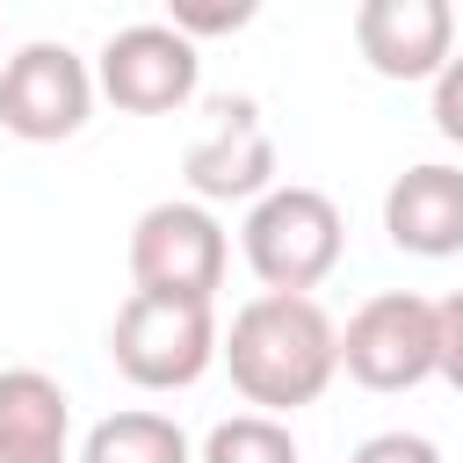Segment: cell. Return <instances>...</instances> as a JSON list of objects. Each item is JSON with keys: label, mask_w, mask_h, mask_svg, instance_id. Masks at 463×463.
<instances>
[{"label": "cell", "mask_w": 463, "mask_h": 463, "mask_svg": "<svg viewBox=\"0 0 463 463\" xmlns=\"http://www.w3.org/2000/svg\"><path fill=\"white\" fill-rule=\"evenodd\" d=\"M217 347H224L217 311L195 304V297H145V289H130L116 326H109V362L137 391H188L217 362Z\"/></svg>", "instance_id": "3957f363"}, {"label": "cell", "mask_w": 463, "mask_h": 463, "mask_svg": "<svg viewBox=\"0 0 463 463\" xmlns=\"http://www.w3.org/2000/svg\"><path fill=\"white\" fill-rule=\"evenodd\" d=\"M195 80H203V58H195V43L174 22H130V29H116L101 43V65H94V87L116 109H130V116L181 109L195 94Z\"/></svg>", "instance_id": "52a82bcc"}, {"label": "cell", "mask_w": 463, "mask_h": 463, "mask_svg": "<svg viewBox=\"0 0 463 463\" xmlns=\"http://www.w3.org/2000/svg\"><path fill=\"white\" fill-rule=\"evenodd\" d=\"M188 188L203 203H260L275 188V137H268L253 94L210 101V123L188 145Z\"/></svg>", "instance_id": "ba28073f"}, {"label": "cell", "mask_w": 463, "mask_h": 463, "mask_svg": "<svg viewBox=\"0 0 463 463\" xmlns=\"http://www.w3.org/2000/svg\"><path fill=\"white\" fill-rule=\"evenodd\" d=\"M347 463H441V449L427 441V434H405V427H391V434H369Z\"/></svg>", "instance_id": "5bb4252c"}, {"label": "cell", "mask_w": 463, "mask_h": 463, "mask_svg": "<svg viewBox=\"0 0 463 463\" xmlns=\"http://www.w3.org/2000/svg\"><path fill=\"white\" fill-rule=\"evenodd\" d=\"M72 405L43 369H0V463H72Z\"/></svg>", "instance_id": "8fae6325"}, {"label": "cell", "mask_w": 463, "mask_h": 463, "mask_svg": "<svg viewBox=\"0 0 463 463\" xmlns=\"http://www.w3.org/2000/svg\"><path fill=\"white\" fill-rule=\"evenodd\" d=\"M239 246H246V268H253L275 297H311V289L340 268L347 224H340V203H333L326 188L282 181V188H268V195L246 210Z\"/></svg>", "instance_id": "7a4b0ae2"}, {"label": "cell", "mask_w": 463, "mask_h": 463, "mask_svg": "<svg viewBox=\"0 0 463 463\" xmlns=\"http://www.w3.org/2000/svg\"><path fill=\"white\" fill-rule=\"evenodd\" d=\"M94 109V72L72 43H22L0 65V130L29 145H58L87 123Z\"/></svg>", "instance_id": "8992f818"}, {"label": "cell", "mask_w": 463, "mask_h": 463, "mask_svg": "<svg viewBox=\"0 0 463 463\" xmlns=\"http://www.w3.org/2000/svg\"><path fill=\"white\" fill-rule=\"evenodd\" d=\"M383 232L398 253H420V260H449L463 253V166H405L383 195Z\"/></svg>", "instance_id": "30bf717a"}, {"label": "cell", "mask_w": 463, "mask_h": 463, "mask_svg": "<svg viewBox=\"0 0 463 463\" xmlns=\"http://www.w3.org/2000/svg\"><path fill=\"white\" fill-rule=\"evenodd\" d=\"M253 22V0H232V7H195V0H174V29L195 43V36H217V29H246Z\"/></svg>", "instance_id": "9a60e30c"}, {"label": "cell", "mask_w": 463, "mask_h": 463, "mask_svg": "<svg viewBox=\"0 0 463 463\" xmlns=\"http://www.w3.org/2000/svg\"><path fill=\"white\" fill-rule=\"evenodd\" d=\"M217 354H224L239 398L275 420V412L311 405L340 376V326L318 311V297H275V289H260L253 304L232 311V333H224Z\"/></svg>", "instance_id": "6da1fadb"}, {"label": "cell", "mask_w": 463, "mask_h": 463, "mask_svg": "<svg viewBox=\"0 0 463 463\" xmlns=\"http://www.w3.org/2000/svg\"><path fill=\"white\" fill-rule=\"evenodd\" d=\"M434 130L463 145V58H449V72L434 80Z\"/></svg>", "instance_id": "e0dca14e"}, {"label": "cell", "mask_w": 463, "mask_h": 463, "mask_svg": "<svg viewBox=\"0 0 463 463\" xmlns=\"http://www.w3.org/2000/svg\"><path fill=\"white\" fill-rule=\"evenodd\" d=\"M434 326H441V383L449 391H463V289H449L441 304H434Z\"/></svg>", "instance_id": "2e32d148"}, {"label": "cell", "mask_w": 463, "mask_h": 463, "mask_svg": "<svg viewBox=\"0 0 463 463\" xmlns=\"http://www.w3.org/2000/svg\"><path fill=\"white\" fill-rule=\"evenodd\" d=\"M224 224L210 217V203H152L130 224V282L145 297H195L210 304L224 282Z\"/></svg>", "instance_id": "277c9868"}, {"label": "cell", "mask_w": 463, "mask_h": 463, "mask_svg": "<svg viewBox=\"0 0 463 463\" xmlns=\"http://www.w3.org/2000/svg\"><path fill=\"white\" fill-rule=\"evenodd\" d=\"M340 369L362 383V391H412L441 369V326H434V304L412 297V289H383L369 297L347 333H340Z\"/></svg>", "instance_id": "5b68a950"}, {"label": "cell", "mask_w": 463, "mask_h": 463, "mask_svg": "<svg viewBox=\"0 0 463 463\" xmlns=\"http://www.w3.org/2000/svg\"><path fill=\"white\" fill-rule=\"evenodd\" d=\"M354 51L383 80H441L456 58V7L449 0H362Z\"/></svg>", "instance_id": "9c48e42d"}, {"label": "cell", "mask_w": 463, "mask_h": 463, "mask_svg": "<svg viewBox=\"0 0 463 463\" xmlns=\"http://www.w3.org/2000/svg\"><path fill=\"white\" fill-rule=\"evenodd\" d=\"M80 463H188V434L166 412H109L87 427Z\"/></svg>", "instance_id": "7c38bea8"}, {"label": "cell", "mask_w": 463, "mask_h": 463, "mask_svg": "<svg viewBox=\"0 0 463 463\" xmlns=\"http://www.w3.org/2000/svg\"><path fill=\"white\" fill-rule=\"evenodd\" d=\"M203 463H297V434L268 412H232L203 434Z\"/></svg>", "instance_id": "4fadbf2b"}]
</instances>
